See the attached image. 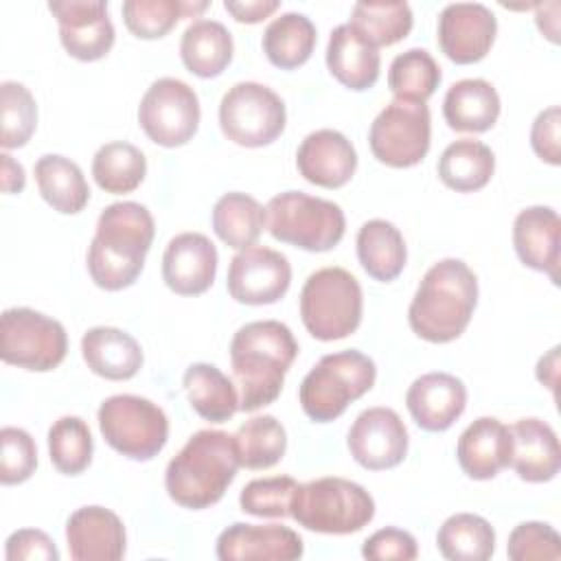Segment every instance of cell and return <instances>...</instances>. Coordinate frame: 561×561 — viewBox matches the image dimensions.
<instances>
[{
    "instance_id": "4",
    "label": "cell",
    "mask_w": 561,
    "mask_h": 561,
    "mask_svg": "<svg viewBox=\"0 0 561 561\" xmlns=\"http://www.w3.org/2000/svg\"><path fill=\"white\" fill-rule=\"evenodd\" d=\"M478 302V278L460 259L434 263L421 278L408 309L412 331L434 344L462 335Z\"/></svg>"
},
{
    "instance_id": "43",
    "label": "cell",
    "mask_w": 561,
    "mask_h": 561,
    "mask_svg": "<svg viewBox=\"0 0 561 561\" xmlns=\"http://www.w3.org/2000/svg\"><path fill=\"white\" fill-rule=\"evenodd\" d=\"M0 145L4 149L24 147L37 125V105L24 83H0Z\"/></svg>"
},
{
    "instance_id": "38",
    "label": "cell",
    "mask_w": 561,
    "mask_h": 561,
    "mask_svg": "<svg viewBox=\"0 0 561 561\" xmlns=\"http://www.w3.org/2000/svg\"><path fill=\"white\" fill-rule=\"evenodd\" d=\"M239 465L245 469H270L287 449V434L272 414L252 416L234 432Z\"/></svg>"
},
{
    "instance_id": "47",
    "label": "cell",
    "mask_w": 561,
    "mask_h": 561,
    "mask_svg": "<svg viewBox=\"0 0 561 561\" xmlns=\"http://www.w3.org/2000/svg\"><path fill=\"white\" fill-rule=\"evenodd\" d=\"M419 548H416V539L401 528H381L377 533H373L364 546H362V557L370 559V561H412L416 559Z\"/></svg>"
},
{
    "instance_id": "27",
    "label": "cell",
    "mask_w": 561,
    "mask_h": 561,
    "mask_svg": "<svg viewBox=\"0 0 561 561\" xmlns=\"http://www.w3.org/2000/svg\"><path fill=\"white\" fill-rule=\"evenodd\" d=\"M88 368L110 381L131 379L142 366V348L134 335L116 327H92L81 337Z\"/></svg>"
},
{
    "instance_id": "23",
    "label": "cell",
    "mask_w": 561,
    "mask_h": 561,
    "mask_svg": "<svg viewBox=\"0 0 561 561\" xmlns=\"http://www.w3.org/2000/svg\"><path fill=\"white\" fill-rule=\"evenodd\" d=\"M513 436L500 419L480 416L465 427L456 445L460 469L473 480H491L511 467Z\"/></svg>"
},
{
    "instance_id": "15",
    "label": "cell",
    "mask_w": 561,
    "mask_h": 561,
    "mask_svg": "<svg viewBox=\"0 0 561 561\" xmlns=\"http://www.w3.org/2000/svg\"><path fill=\"white\" fill-rule=\"evenodd\" d=\"M346 445L364 469H392L408 454V430L392 408L377 405L357 414L348 430Z\"/></svg>"
},
{
    "instance_id": "48",
    "label": "cell",
    "mask_w": 561,
    "mask_h": 561,
    "mask_svg": "<svg viewBox=\"0 0 561 561\" xmlns=\"http://www.w3.org/2000/svg\"><path fill=\"white\" fill-rule=\"evenodd\" d=\"M7 561H59V550L55 541L37 528H20L9 535Z\"/></svg>"
},
{
    "instance_id": "1",
    "label": "cell",
    "mask_w": 561,
    "mask_h": 561,
    "mask_svg": "<svg viewBox=\"0 0 561 561\" xmlns=\"http://www.w3.org/2000/svg\"><path fill=\"white\" fill-rule=\"evenodd\" d=\"M296 355L298 342L287 324L278 320H254L243 324L230 342L239 410L254 412L274 403Z\"/></svg>"
},
{
    "instance_id": "20",
    "label": "cell",
    "mask_w": 561,
    "mask_h": 561,
    "mask_svg": "<svg viewBox=\"0 0 561 561\" xmlns=\"http://www.w3.org/2000/svg\"><path fill=\"white\" fill-rule=\"evenodd\" d=\"M405 405L421 430L445 432L465 412L467 388L451 373H425L410 383Z\"/></svg>"
},
{
    "instance_id": "46",
    "label": "cell",
    "mask_w": 561,
    "mask_h": 561,
    "mask_svg": "<svg viewBox=\"0 0 561 561\" xmlns=\"http://www.w3.org/2000/svg\"><path fill=\"white\" fill-rule=\"evenodd\" d=\"M506 554L513 561H559L561 559V537L543 522H522L508 535Z\"/></svg>"
},
{
    "instance_id": "25",
    "label": "cell",
    "mask_w": 561,
    "mask_h": 561,
    "mask_svg": "<svg viewBox=\"0 0 561 561\" xmlns=\"http://www.w3.org/2000/svg\"><path fill=\"white\" fill-rule=\"evenodd\" d=\"M513 456L511 467L526 482H548L559 473L561 449L554 430L535 416L511 425Z\"/></svg>"
},
{
    "instance_id": "49",
    "label": "cell",
    "mask_w": 561,
    "mask_h": 561,
    "mask_svg": "<svg viewBox=\"0 0 561 561\" xmlns=\"http://www.w3.org/2000/svg\"><path fill=\"white\" fill-rule=\"evenodd\" d=\"M559 125H561V110L559 105H550L537 114L530 127V145L533 151L548 164L561 162V145H559Z\"/></svg>"
},
{
    "instance_id": "45",
    "label": "cell",
    "mask_w": 561,
    "mask_h": 561,
    "mask_svg": "<svg viewBox=\"0 0 561 561\" xmlns=\"http://www.w3.org/2000/svg\"><path fill=\"white\" fill-rule=\"evenodd\" d=\"M37 447L31 434L22 427L0 430V482L20 484L35 473Z\"/></svg>"
},
{
    "instance_id": "17",
    "label": "cell",
    "mask_w": 561,
    "mask_h": 561,
    "mask_svg": "<svg viewBox=\"0 0 561 561\" xmlns=\"http://www.w3.org/2000/svg\"><path fill=\"white\" fill-rule=\"evenodd\" d=\"M497 20L480 2H451L438 15V46L456 64H476L493 46Z\"/></svg>"
},
{
    "instance_id": "7",
    "label": "cell",
    "mask_w": 561,
    "mask_h": 561,
    "mask_svg": "<svg viewBox=\"0 0 561 561\" xmlns=\"http://www.w3.org/2000/svg\"><path fill=\"white\" fill-rule=\"evenodd\" d=\"M362 307L359 280L344 267L316 270L300 291L302 324L322 342L351 335L362 322Z\"/></svg>"
},
{
    "instance_id": "22",
    "label": "cell",
    "mask_w": 561,
    "mask_h": 561,
    "mask_svg": "<svg viewBox=\"0 0 561 561\" xmlns=\"http://www.w3.org/2000/svg\"><path fill=\"white\" fill-rule=\"evenodd\" d=\"M296 167L307 182L322 188H340L353 178L357 153L342 131L316 129L300 142Z\"/></svg>"
},
{
    "instance_id": "30",
    "label": "cell",
    "mask_w": 561,
    "mask_h": 561,
    "mask_svg": "<svg viewBox=\"0 0 561 561\" xmlns=\"http://www.w3.org/2000/svg\"><path fill=\"white\" fill-rule=\"evenodd\" d=\"M182 386L191 408L210 423H224L239 410V394L234 381L215 364L197 362L184 370Z\"/></svg>"
},
{
    "instance_id": "50",
    "label": "cell",
    "mask_w": 561,
    "mask_h": 561,
    "mask_svg": "<svg viewBox=\"0 0 561 561\" xmlns=\"http://www.w3.org/2000/svg\"><path fill=\"white\" fill-rule=\"evenodd\" d=\"M278 0H226L224 9L237 20L245 24H256L270 18L278 9Z\"/></svg>"
},
{
    "instance_id": "5",
    "label": "cell",
    "mask_w": 561,
    "mask_h": 561,
    "mask_svg": "<svg viewBox=\"0 0 561 561\" xmlns=\"http://www.w3.org/2000/svg\"><path fill=\"white\" fill-rule=\"evenodd\" d=\"M289 515L313 533L351 535L375 517V500L362 484L327 476L298 484Z\"/></svg>"
},
{
    "instance_id": "37",
    "label": "cell",
    "mask_w": 561,
    "mask_h": 561,
    "mask_svg": "<svg viewBox=\"0 0 561 561\" xmlns=\"http://www.w3.org/2000/svg\"><path fill=\"white\" fill-rule=\"evenodd\" d=\"M92 175L105 193H131L147 175V158L131 142H105L92 158Z\"/></svg>"
},
{
    "instance_id": "16",
    "label": "cell",
    "mask_w": 561,
    "mask_h": 561,
    "mask_svg": "<svg viewBox=\"0 0 561 561\" xmlns=\"http://www.w3.org/2000/svg\"><path fill=\"white\" fill-rule=\"evenodd\" d=\"M59 22V39L68 55L79 61L105 57L114 44V24L103 0H55L48 2Z\"/></svg>"
},
{
    "instance_id": "28",
    "label": "cell",
    "mask_w": 561,
    "mask_h": 561,
    "mask_svg": "<svg viewBox=\"0 0 561 561\" xmlns=\"http://www.w3.org/2000/svg\"><path fill=\"white\" fill-rule=\"evenodd\" d=\"M443 116L456 131H486L500 116V94L486 79H460L445 94Z\"/></svg>"
},
{
    "instance_id": "10",
    "label": "cell",
    "mask_w": 561,
    "mask_h": 561,
    "mask_svg": "<svg viewBox=\"0 0 561 561\" xmlns=\"http://www.w3.org/2000/svg\"><path fill=\"white\" fill-rule=\"evenodd\" d=\"M68 351L59 320L28 307H11L0 318V357L4 364L46 373L57 368Z\"/></svg>"
},
{
    "instance_id": "11",
    "label": "cell",
    "mask_w": 561,
    "mask_h": 561,
    "mask_svg": "<svg viewBox=\"0 0 561 561\" xmlns=\"http://www.w3.org/2000/svg\"><path fill=\"white\" fill-rule=\"evenodd\" d=\"M287 112L283 99L263 83L239 81L219 103V127L228 140L241 147L274 142L285 129Z\"/></svg>"
},
{
    "instance_id": "6",
    "label": "cell",
    "mask_w": 561,
    "mask_h": 561,
    "mask_svg": "<svg viewBox=\"0 0 561 561\" xmlns=\"http://www.w3.org/2000/svg\"><path fill=\"white\" fill-rule=\"evenodd\" d=\"M377 377L375 362L362 351L348 348L320 357L305 375L298 399L305 414L316 423L335 421L351 401L364 397Z\"/></svg>"
},
{
    "instance_id": "26",
    "label": "cell",
    "mask_w": 561,
    "mask_h": 561,
    "mask_svg": "<svg viewBox=\"0 0 561 561\" xmlns=\"http://www.w3.org/2000/svg\"><path fill=\"white\" fill-rule=\"evenodd\" d=\"M327 66L331 75L351 90H368L379 79V48L364 39L351 24L331 31L327 44Z\"/></svg>"
},
{
    "instance_id": "51",
    "label": "cell",
    "mask_w": 561,
    "mask_h": 561,
    "mask_svg": "<svg viewBox=\"0 0 561 561\" xmlns=\"http://www.w3.org/2000/svg\"><path fill=\"white\" fill-rule=\"evenodd\" d=\"M26 184L24 167L15 162L7 151L0 153V186L4 193H20Z\"/></svg>"
},
{
    "instance_id": "33",
    "label": "cell",
    "mask_w": 561,
    "mask_h": 561,
    "mask_svg": "<svg viewBox=\"0 0 561 561\" xmlns=\"http://www.w3.org/2000/svg\"><path fill=\"white\" fill-rule=\"evenodd\" d=\"M35 182L42 197L64 215L83 210L90 199V186L81 167L59 153H46L35 162Z\"/></svg>"
},
{
    "instance_id": "13",
    "label": "cell",
    "mask_w": 561,
    "mask_h": 561,
    "mask_svg": "<svg viewBox=\"0 0 561 561\" xmlns=\"http://www.w3.org/2000/svg\"><path fill=\"white\" fill-rule=\"evenodd\" d=\"M197 92L175 77L153 81L138 105V123L142 131L162 147H180L188 142L199 127Z\"/></svg>"
},
{
    "instance_id": "41",
    "label": "cell",
    "mask_w": 561,
    "mask_h": 561,
    "mask_svg": "<svg viewBox=\"0 0 561 561\" xmlns=\"http://www.w3.org/2000/svg\"><path fill=\"white\" fill-rule=\"evenodd\" d=\"M208 7V2H186V0H125L123 20L125 26L142 39H156L167 35L180 18L197 15Z\"/></svg>"
},
{
    "instance_id": "40",
    "label": "cell",
    "mask_w": 561,
    "mask_h": 561,
    "mask_svg": "<svg viewBox=\"0 0 561 561\" xmlns=\"http://www.w3.org/2000/svg\"><path fill=\"white\" fill-rule=\"evenodd\" d=\"M440 83V68L425 48L399 53L388 70V88L399 101L425 103Z\"/></svg>"
},
{
    "instance_id": "42",
    "label": "cell",
    "mask_w": 561,
    "mask_h": 561,
    "mask_svg": "<svg viewBox=\"0 0 561 561\" xmlns=\"http://www.w3.org/2000/svg\"><path fill=\"white\" fill-rule=\"evenodd\" d=\"M94 443L90 427L79 416H61L48 430V456L57 471L77 476L88 469Z\"/></svg>"
},
{
    "instance_id": "44",
    "label": "cell",
    "mask_w": 561,
    "mask_h": 561,
    "mask_svg": "<svg viewBox=\"0 0 561 561\" xmlns=\"http://www.w3.org/2000/svg\"><path fill=\"white\" fill-rule=\"evenodd\" d=\"M298 482L291 476L250 480L239 495L243 513L254 517H287Z\"/></svg>"
},
{
    "instance_id": "52",
    "label": "cell",
    "mask_w": 561,
    "mask_h": 561,
    "mask_svg": "<svg viewBox=\"0 0 561 561\" xmlns=\"http://www.w3.org/2000/svg\"><path fill=\"white\" fill-rule=\"evenodd\" d=\"M557 377H559V346H552L537 362V379L543 386H548L550 390H554L557 388Z\"/></svg>"
},
{
    "instance_id": "12",
    "label": "cell",
    "mask_w": 561,
    "mask_h": 561,
    "mask_svg": "<svg viewBox=\"0 0 561 561\" xmlns=\"http://www.w3.org/2000/svg\"><path fill=\"white\" fill-rule=\"evenodd\" d=\"M432 116L425 103L390 101L373 121L368 145L373 156L394 169L419 164L430 151Z\"/></svg>"
},
{
    "instance_id": "19",
    "label": "cell",
    "mask_w": 561,
    "mask_h": 561,
    "mask_svg": "<svg viewBox=\"0 0 561 561\" xmlns=\"http://www.w3.org/2000/svg\"><path fill=\"white\" fill-rule=\"evenodd\" d=\"M217 274V248L202 232L175 234L162 254V278L180 296L204 294Z\"/></svg>"
},
{
    "instance_id": "2",
    "label": "cell",
    "mask_w": 561,
    "mask_h": 561,
    "mask_svg": "<svg viewBox=\"0 0 561 561\" xmlns=\"http://www.w3.org/2000/svg\"><path fill=\"white\" fill-rule=\"evenodd\" d=\"M153 232L156 226L147 206L138 202L105 206L88 248V272L94 285L107 291L129 287L142 272Z\"/></svg>"
},
{
    "instance_id": "39",
    "label": "cell",
    "mask_w": 561,
    "mask_h": 561,
    "mask_svg": "<svg viewBox=\"0 0 561 561\" xmlns=\"http://www.w3.org/2000/svg\"><path fill=\"white\" fill-rule=\"evenodd\" d=\"M408 2H357L351 11V26L373 46H392L412 28Z\"/></svg>"
},
{
    "instance_id": "29",
    "label": "cell",
    "mask_w": 561,
    "mask_h": 561,
    "mask_svg": "<svg viewBox=\"0 0 561 561\" xmlns=\"http://www.w3.org/2000/svg\"><path fill=\"white\" fill-rule=\"evenodd\" d=\"M232 35L230 31L217 22L199 18L191 22L180 39V57L188 72L210 79L226 70L232 59Z\"/></svg>"
},
{
    "instance_id": "9",
    "label": "cell",
    "mask_w": 561,
    "mask_h": 561,
    "mask_svg": "<svg viewBox=\"0 0 561 561\" xmlns=\"http://www.w3.org/2000/svg\"><path fill=\"white\" fill-rule=\"evenodd\" d=\"M99 430L105 443L131 460H151L169 438L164 410L138 394H112L99 405Z\"/></svg>"
},
{
    "instance_id": "8",
    "label": "cell",
    "mask_w": 561,
    "mask_h": 561,
    "mask_svg": "<svg viewBox=\"0 0 561 561\" xmlns=\"http://www.w3.org/2000/svg\"><path fill=\"white\" fill-rule=\"evenodd\" d=\"M265 224L274 239L307 252H327L337 245L346 230V219L335 202L285 191L265 206Z\"/></svg>"
},
{
    "instance_id": "24",
    "label": "cell",
    "mask_w": 561,
    "mask_h": 561,
    "mask_svg": "<svg viewBox=\"0 0 561 561\" xmlns=\"http://www.w3.org/2000/svg\"><path fill=\"white\" fill-rule=\"evenodd\" d=\"M561 219L550 206H528L513 221V245L519 261L559 283Z\"/></svg>"
},
{
    "instance_id": "14",
    "label": "cell",
    "mask_w": 561,
    "mask_h": 561,
    "mask_svg": "<svg viewBox=\"0 0 561 561\" xmlns=\"http://www.w3.org/2000/svg\"><path fill=\"white\" fill-rule=\"evenodd\" d=\"M291 283V265L285 254L265 245L239 250L228 267V294L241 305H272Z\"/></svg>"
},
{
    "instance_id": "32",
    "label": "cell",
    "mask_w": 561,
    "mask_h": 561,
    "mask_svg": "<svg viewBox=\"0 0 561 561\" xmlns=\"http://www.w3.org/2000/svg\"><path fill=\"white\" fill-rule=\"evenodd\" d=\"M495 171V156L489 145L476 138H460L445 147L438 158V178L458 193H473L489 184Z\"/></svg>"
},
{
    "instance_id": "35",
    "label": "cell",
    "mask_w": 561,
    "mask_h": 561,
    "mask_svg": "<svg viewBox=\"0 0 561 561\" xmlns=\"http://www.w3.org/2000/svg\"><path fill=\"white\" fill-rule=\"evenodd\" d=\"M265 226V208L245 193L232 191L221 195L213 206L215 234L234 250L256 243Z\"/></svg>"
},
{
    "instance_id": "21",
    "label": "cell",
    "mask_w": 561,
    "mask_h": 561,
    "mask_svg": "<svg viewBox=\"0 0 561 561\" xmlns=\"http://www.w3.org/2000/svg\"><path fill=\"white\" fill-rule=\"evenodd\" d=\"M68 552L77 561H118L125 554V526L105 506H81L66 522Z\"/></svg>"
},
{
    "instance_id": "34",
    "label": "cell",
    "mask_w": 561,
    "mask_h": 561,
    "mask_svg": "<svg viewBox=\"0 0 561 561\" xmlns=\"http://www.w3.org/2000/svg\"><path fill=\"white\" fill-rule=\"evenodd\" d=\"M261 44L265 57L276 68L294 70L311 57L316 46V26L305 13L287 11L265 26Z\"/></svg>"
},
{
    "instance_id": "31",
    "label": "cell",
    "mask_w": 561,
    "mask_h": 561,
    "mask_svg": "<svg viewBox=\"0 0 561 561\" xmlns=\"http://www.w3.org/2000/svg\"><path fill=\"white\" fill-rule=\"evenodd\" d=\"M357 259L368 276L381 283L394 280L408 259L399 228L386 219H370L357 232Z\"/></svg>"
},
{
    "instance_id": "18",
    "label": "cell",
    "mask_w": 561,
    "mask_h": 561,
    "mask_svg": "<svg viewBox=\"0 0 561 561\" xmlns=\"http://www.w3.org/2000/svg\"><path fill=\"white\" fill-rule=\"evenodd\" d=\"M302 552L300 535L280 524L234 522L217 537V559L221 561H294Z\"/></svg>"
},
{
    "instance_id": "36",
    "label": "cell",
    "mask_w": 561,
    "mask_h": 561,
    "mask_svg": "<svg viewBox=\"0 0 561 561\" xmlns=\"http://www.w3.org/2000/svg\"><path fill=\"white\" fill-rule=\"evenodd\" d=\"M436 546L451 561H486L495 552V530L476 513H456L438 528Z\"/></svg>"
},
{
    "instance_id": "3",
    "label": "cell",
    "mask_w": 561,
    "mask_h": 561,
    "mask_svg": "<svg viewBox=\"0 0 561 561\" xmlns=\"http://www.w3.org/2000/svg\"><path fill=\"white\" fill-rule=\"evenodd\" d=\"M239 467L234 434L199 430L169 460L164 486L175 504L202 511L224 497Z\"/></svg>"
}]
</instances>
